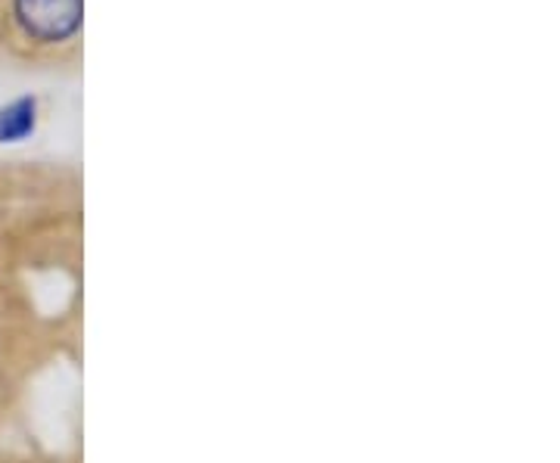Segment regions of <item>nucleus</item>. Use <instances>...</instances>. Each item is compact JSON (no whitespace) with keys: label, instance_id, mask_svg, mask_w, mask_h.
Wrapping results in <instances>:
<instances>
[{"label":"nucleus","instance_id":"1","mask_svg":"<svg viewBox=\"0 0 560 463\" xmlns=\"http://www.w3.org/2000/svg\"><path fill=\"white\" fill-rule=\"evenodd\" d=\"M20 28L38 44L69 40L81 25V0H13Z\"/></svg>","mask_w":560,"mask_h":463},{"label":"nucleus","instance_id":"2","mask_svg":"<svg viewBox=\"0 0 560 463\" xmlns=\"http://www.w3.org/2000/svg\"><path fill=\"white\" fill-rule=\"evenodd\" d=\"M38 121V103L35 97H22L0 109V143L25 141L35 131Z\"/></svg>","mask_w":560,"mask_h":463}]
</instances>
